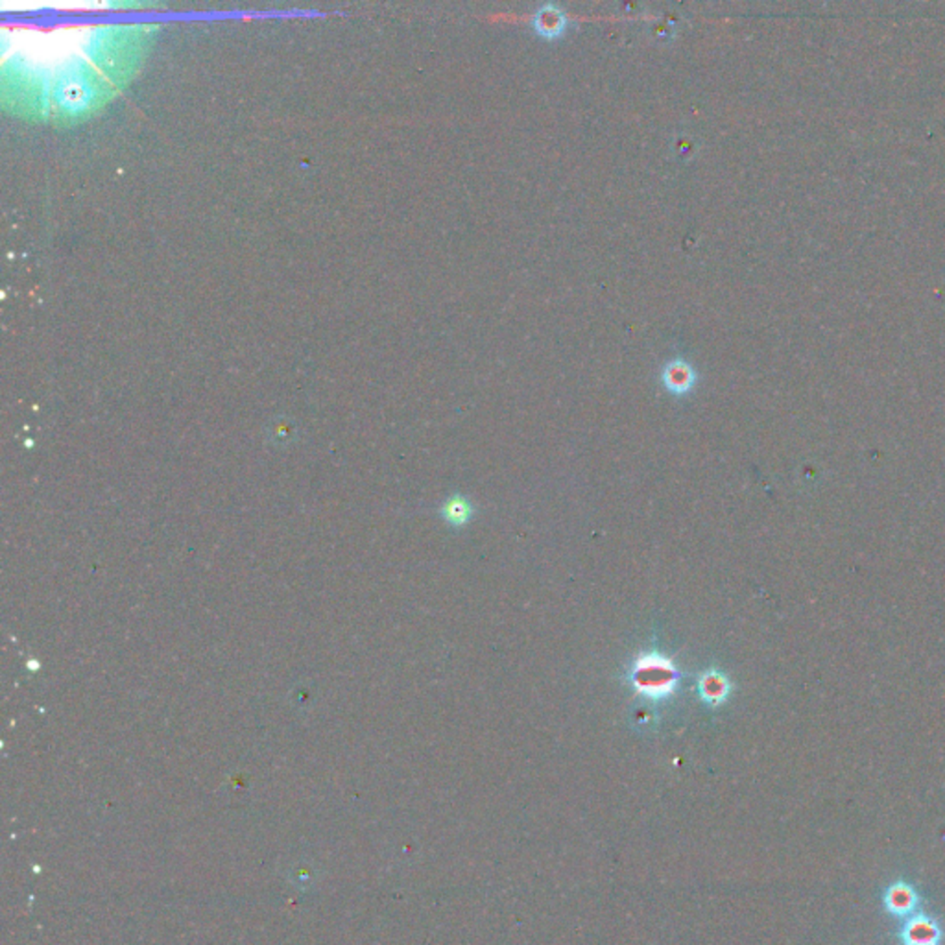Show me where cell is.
<instances>
[{
  "mask_svg": "<svg viewBox=\"0 0 945 945\" xmlns=\"http://www.w3.org/2000/svg\"><path fill=\"white\" fill-rule=\"evenodd\" d=\"M696 691L705 705L720 707L731 694V681L722 670L707 669L698 676Z\"/></svg>",
  "mask_w": 945,
  "mask_h": 945,
  "instance_id": "4",
  "label": "cell"
},
{
  "mask_svg": "<svg viewBox=\"0 0 945 945\" xmlns=\"http://www.w3.org/2000/svg\"><path fill=\"white\" fill-rule=\"evenodd\" d=\"M943 929L940 922L931 914L914 912L910 914L900 933L903 945H940Z\"/></svg>",
  "mask_w": 945,
  "mask_h": 945,
  "instance_id": "2",
  "label": "cell"
},
{
  "mask_svg": "<svg viewBox=\"0 0 945 945\" xmlns=\"http://www.w3.org/2000/svg\"><path fill=\"white\" fill-rule=\"evenodd\" d=\"M696 381V370L684 358H674L667 362L662 372V382L672 396H686V393L694 388Z\"/></svg>",
  "mask_w": 945,
  "mask_h": 945,
  "instance_id": "5",
  "label": "cell"
},
{
  "mask_svg": "<svg viewBox=\"0 0 945 945\" xmlns=\"http://www.w3.org/2000/svg\"><path fill=\"white\" fill-rule=\"evenodd\" d=\"M472 514H475V508H472L471 501L464 495L449 497L448 501H445V505L441 506L443 519L449 524H453V527H464V524L471 521Z\"/></svg>",
  "mask_w": 945,
  "mask_h": 945,
  "instance_id": "7",
  "label": "cell"
},
{
  "mask_svg": "<svg viewBox=\"0 0 945 945\" xmlns=\"http://www.w3.org/2000/svg\"><path fill=\"white\" fill-rule=\"evenodd\" d=\"M884 910L896 917H908L920 907V894L917 890L905 881L892 883L883 896Z\"/></svg>",
  "mask_w": 945,
  "mask_h": 945,
  "instance_id": "3",
  "label": "cell"
},
{
  "mask_svg": "<svg viewBox=\"0 0 945 945\" xmlns=\"http://www.w3.org/2000/svg\"><path fill=\"white\" fill-rule=\"evenodd\" d=\"M679 679L681 674L676 663L658 650L639 653L628 670V684L637 696L650 702H663L674 696Z\"/></svg>",
  "mask_w": 945,
  "mask_h": 945,
  "instance_id": "1",
  "label": "cell"
},
{
  "mask_svg": "<svg viewBox=\"0 0 945 945\" xmlns=\"http://www.w3.org/2000/svg\"><path fill=\"white\" fill-rule=\"evenodd\" d=\"M567 24H569L567 13L556 4L541 6L532 19V26H534L536 34L541 36L543 39L562 37L567 30Z\"/></svg>",
  "mask_w": 945,
  "mask_h": 945,
  "instance_id": "6",
  "label": "cell"
}]
</instances>
